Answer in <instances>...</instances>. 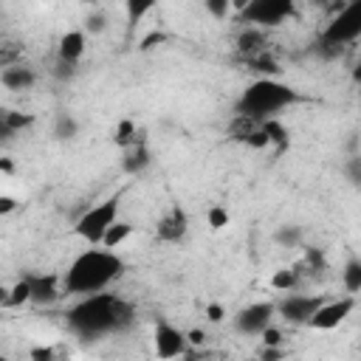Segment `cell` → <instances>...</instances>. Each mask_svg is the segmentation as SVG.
<instances>
[{"label": "cell", "instance_id": "obj_1", "mask_svg": "<svg viewBox=\"0 0 361 361\" xmlns=\"http://www.w3.org/2000/svg\"><path fill=\"white\" fill-rule=\"evenodd\" d=\"M124 276V259L110 248H87L62 274V290L73 293L79 299L104 293L113 282Z\"/></svg>", "mask_w": 361, "mask_h": 361}, {"label": "cell", "instance_id": "obj_2", "mask_svg": "<svg viewBox=\"0 0 361 361\" xmlns=\"http://www.w3.org/2000/svg\"><path fill=\"white\" fill-rule=\"evenodd\" d=\"M133 322V307L116 296V293H93L79 299L71 310H68V324L73 333L85 336V338H96V336H107V333H118Z\"/></svg>", "mask_w": 361, "mask_h": 361}, {"label": "cell", "instance_id": "obj_3", "mask_svg": "<svg viewBox=\"0 0 361 361\" xmlns=\"http://www.w3.org/2000/svg\"><path fill=\"white\" fill-rule=\"evenodd\" d=\"M299 102V93L290 87V85H285V82H279V79H268V76H262V79H254L243 93H240V99H237V113L240 116H248V118H254V121H268V118H274L279 110H285V107H290V104H296Z\"/></svg>", "mask_w": 361, "mask_h": 361}, {"label": "cell", "instance_id": "obj_4", "mask_svg": "<svg viewBox=\"0 0 361 361\" xmlns=\"http://www.w3.org/2000/svg\"><path fill=\"white\" fill-rule=\"evenodd\" d=\"M116 220H118V195H113V197H107V200L90 206V209L73 223V234L82 237L87 245H102L107 228H110Z\"/></svg>", "mask_w": 361, "mask_h": 361}, {"label": "cell", "instance_id": "obj_5", "mask_svg": "<svg viewBox=\"0 0 361 361\" xmlns=\"http://www.w3.org/2000/svg\"><path fill=\"white\" fill-rule=\"evenodd\" d=\"M361 37V0L341 3L330 23L322 31V42L330 48H341L347 42H355Z\"/></svg>", "mask_w": 361, "mask_h": 361}, {"label": "cell", "instance_id": "obj_6", "mask_svg": "<svg viewBox=\"0 0 361 361\" xmlns=\"http://www.w3.org/2000/svg\"><path fill=\"white\" fill-rule=\"evenodd\" d=\"M240 14L245 25L271 28V25H282L285 20H290L296 14V6L290 0H248V6Z\"/></svg>", "mask_w": 361, "mask_h": 361}, {"label": "cell", "instance_id": "obj_7", "mask_svg": "<svg viewBox=\"0 0 361 361\" xmlns=\"http://www.w3.org/2000/svg\"><path fill=\"white\" fill-rule=\"evenodd\" d=\"M152 350H155L158 361H175L180 355H186V350H189L186 333L178 330L172 322L158 319L155 327H152Z\"/></svg>", "mask_w": 361, "mask_h": 361}, {"label": "cell", "instance_id": "obj_8", "mask_svg": "<svg viewBox=\"0 0 361 361\" xmlns=\"http://www.w3.org/2000/svg\"><path fill=\"white\" fill-rule=\"evenodd\" d=\"M322 305H324V299L319 293H296L293 290L276 302V316H282L288 324H307Z\"/></svg>", "mask_w": 361, "mask_h": 361}, {"label": "cell", "instance_id": "obj_9", "mask_svg": "<svg viewBox=\"0 0 361 361\" xmlns=\"http://www.w3.org/2000/svg\"><path fill=\"white\" fill-rule=\"evenodd\" d=\"M276 316V302H251L237 310L234 316V330L243 336H262Z\"/></svg>", "mask_w": 361, "mask_h": 361}, {"label": "cell", "instance_id": "obj_10", "mask_svg": "<svg viewBox=\"0 0 361 361\" xmlns=\"http://www.w3.org/2000/svg\"><path fill=\"white\" fill-rule=\"evenodd\" d=\"M355 310V296H338V299H324V305L313 313V319L307 322L310 330H336L350 313Z\"/></svg>", "mask_w": 361, "mask_h": 361}, {"label": "cell", "instance_id": "obj_11", "mask_svg": "<svg viewBox=\"0 0 361 361\" xmlns=\"http://www.w3.org/2000/svg\"><path fill=\"white\" fill-rule=\"evenodd\" d=\"M186 231H189V217H186V212H183L180 206H172V209L158 220V226H155V240L175 245V243H180V240L186 237Z\"/></svg>", "mask_w": 361, "mask_h": 361}, {"label": "cell", "instance_id": "obj_12", "mask_svg": "<svg viewBox=\"0 0 361 361\" xmlns=\"http://www.w3.org/2000/svg\"><path fill=\"white\" fill-rule=\"evenodd\" d=\"M87 51V34L82 28H71L59 37L56 42V59L62 62H71V65H79V59L85 56Z\"/></svg>", "mask_w": 361, "mask_h": 361}, {"label": "cell", "instance_id": "obj_13", "mask_svg": "<svg viewBox=\"0 0 361 361\" xmlns=\"http://www.w3.org/2000/svg\"><path fill=\"white\" fill-rule=\"evenodd\" d=\"M0 85H3L6 90H14V93L31 90V87L37 85V71L28 68V65H23V62L3 65V71H0Z\"/></svg>", "mask_w": 361, "mask_h": 361}, {"label": "cell", "instance_id": "obj_14", "mask_svg": "<svg viewBox=\"0 0 361 361\" xmlns=\"http://www.w3.org/2000/svg\"><path fill=\"white\" fill-rule=\"evenodd\" d=\"M152 164V155H149V147L144 141L133 144L130 149H124V158H121V169L127 175H141L147 166Z\"/></svg>", "mask_w": 361, "mask_h": 361}, {"label": "cell", "instance_id": "obj_15", "mask_svg": "<svg viewBox=\"0 0 361 361\" xmlns=\"http://www.w3.org/2000/svg\"><path fill=\"white\" fill-rule=\"evenodd\" d=\"M262 45H265V34H262V28L245 25V28L240 31V37H237V51L245 54L248 59L259 56V54H262Z\"/></svg>", "mask_w": 361, "mask_h": 361}, {"label": "cell", "instance_id": "obj_16", "mask_svg": "<svg viewBox=\"0 0 361 361\" xmlns=\"http://www.w3.org/2000/svg\"><path fill=\"white\" fill-rule=\"evenodd\" d=\"M31 288H34V299L37 305H51L59 299V279L56 276H31Z\"/></svg>", "mask_w": 361, "mask_h": 361}, {"label": "cell", "instance_id": "obj_17", "mask_svg": "<svg viewBox=\"0 0 361 361\" xmlns=\"http://www.w3.org/2000/svg\"><path fill=\"white\" fill-rule=\"evenodd\" d=\"M34 299V288H31V276L17 279L11 288H3V307H20L25 302Z\"/></svg>", "mask_w": 361, "mask_h": 361}, {"label": "cell", "instance_id": "obj_18", "mask_svg": "<svg viewBox=\"0 0 361 361\" xmlns=\"http://www.w3.org/2000/svg\"><path fill=\"white\" fill-rule=\"evenodd\" d=\"M34 121H37V116H34V113H23V110H3V113H0V127H3L6 135L23 133V130L31 127Z\"/></svg>", "mask_w": 361, "mask_h": 361}, {"label": "cell", "instance_id": "obj_19", "mask_svg": "<svg viewBox=\"0 0 361 361\" xmlns=\"http://www.w3.org/2000/svg\"><path fill=\"white\" fill-rule=\"evenodd\" d=\"M130 237H133V223H127V220H116V223L107 228V234H104V240H102V248L116 251V248L124 245Z\"/></svg>", "mask_w": 361, "mask_h": 361}, {"label": "cell", "instance_id": "obj_20", "mask_svg": "<svg viewBox=\"0 0 361 361\" xmlns=\"http://www.w3.org/2000/svg\"><path fill=\"white\" fill-rule=\"evenodd\" d=\"M54 138L56 141H73L76 135H79V121H76V116H71V113H59L56 118H54Z\"/></svg>", "mask_w": 361, "mask_h": 361}, {"label": "cell", "instance_id": "obj_21", "mask_svg": "<svg viewBox=\"0 0 361 361\" xmlns=\"http://www.w3.org/2000/svg\"><path fill=\"white\" fill-rule=\"evenodd\" d=\"M299 285V271L296 268H276L271 274V288L276 293H293Z\"/></svg>", "mask_w": 361, "mask_h": 361}, {"label": "cell", "instance_id": "obj_22", "mask_svg": "<svg viewBox=\"0 0 361 361\" xmlns=\"http://www.w3.org/2000/svg\"><path fill=\"white\" fill-rule=\"evenodd\" d=\"M341 282H344V290H347L350 296L361 293V259H358V257L347 259V265H344V271H341Z\"/></svg>", "mask_w": 361, "mask_h": 361}, {"label": "cell", "instance_id": "obj_23", "mask_svg": "<svg viewBox=\"0 0 361 361\" xmlns=\"http://www.w3.org/2000/svg\"><path fill=\"white\" fill-rule=\"evenodd\" d=\"M274 243L282 245V248H296L302 243V228L296 223H285L274 231Z\"/></svg>", "mask_w": 361, "mask_h": 361}, {"label": "cell", "instance_id": "obj_24", "mask_svg": "<svg viewBox=\"0 0 361 361\" xmlns=\"http://www.w3.org/2000/svg\"><path fill=\"white\" fill-rule=\"evenodd\" d=\"M113 141L118 147H124V149H130L133 144H138V138H135V121L133 118H121L116 124V130H113Z\"/></svg>", "mask_w": 361, "mask_h": 361}, {"label": "cell", "instance_id": "obj_25", "mask_svg": "<svg viewBox=\"0 0 361 361\" xmlns=\"http://www.w3.org/2000/svg\"><path fill=\"white\" fill-rule=\"evenodd\" d=\"M206 223H209V228H212V231H223V228L231 223V214H228V209H226V206L214 203V206H209V209H206Z\"/></svg>", "mask_w": 361, "mask_h": 361}, {"label": "cell", "instance_id": "obj_26", "mask_svg": "<svg viewBox=\"0 0 361 361\" xmlns=\"http://www.w3.org/2000/svg\"><path fill=\"white\" fill-rule=\"evenodd\" d=\"M259 127H262L265 135L271 138V147H274V144H276V147H288V141H290V138H288V130H285L276 118H268V121H262Z\"/></svg>", "mask_w": 361, "mask_h": 361}, {"label": "cell", "instance_id": "obj_27", "mask_svg": "<svg viewBox=\"0 0 361 361\" xmlns=\"http://www.w3.org/2000/svg\"><path fill=\"white\" fill-rule=\"evenodd\" d=\"M82 31H85L87 37H99V34H104V31H107V14H104V11H90V14L85 17Z\"/></svg>", "mask_w": 361, "mask_h": 361}, {"label": "cell", "instance_id": "obj_28", "mask_svg": "<svg viewBox=\"0 0 361 361\" xmlns=\"http://www.w3.org/2000/svg\"><path fill=\"white\" fill-rule=\"evenodd\" d=\"M344 178L350 180L353 189L361 192V155H350L347 164H344Z\"/></svg>", "mask_w": 361, "mask_h": 361}, {"label": "cell", "instance_id": "obj_29", "mask_svg": "<svg viewBox=\"0 0 361 361\" xmlns=\"http://www.w3.org/2000/svg\"><path fill=\"white\" fill-rule=\"evenodd\" d=\"M203 8H206L214 20H226V17L231 14V3H228V0H206Z\"/></svg>", "mask_w": 361, "mask_h": 361}, {"label": "cell", "instance_id": "obj_30", "mask_svg": "<svg viewBox=\"0 0 361 361\" xmlns=\"http://www.w3.org/2000/svg\"><path fill=\"white\" fill-rule=\"evenodd\" d=\"M245 147H251V149H265V147H271V138L265 135V130L262 127H257L245 141H243Z\"/></svg>", "mask_w": 361, "mask_h": 361}, {"label": "cell", "instance_id": "obj_31", "mask_svg": "<svg viewBox=\"0 0 361 361\" xmlns=\"http://www.w3.org/2000/svg\"><path fill=\"white\" fill-rule=\"evenodd\" d=\"M54 76H56L59 82H71V79L76 76V65H71V62H62V59H56V62H54Z\"/></svg>", "mask_w": 361, "mask_h": 361}, {"label": "cell", "instance_id": "obj_32", "mask_svg": "<svg viewBox=\"0 0 361 361\" xmlns=\"http://www.w3.org/2000/svg\"><path fill=\"white\" fill-rule=\"evenodd\" d=\"M259 338H262V347H282V341H285V336H282V330L276 324H271Z\"/></svg>", "mask_w": 361, "mask_h": 361}, {"label": "cell", "instance_id": "obj_33", "mask_svg": "<svg viewBox=\"0 0 361 361\" xmlns=\"http://www.w3.org/2000/svg\"><path fill=\"white\" fill-rule=\"evenodd\" d=\"M28 361H56V353H54V347L37 344V347H31V353H28Z\"/></svg>", "mask_w": 361, "mask_h": 361}, {"label": "cell", "instance_id": "obj_34", "mask_svg": "<svg viewBox=\"0 0 361 361\" xmlns=\"http://www.w3.org/2000/svg\"><path fill=\"white\" fill-rule=\"evenodd\" d=\"M203 313H206V322H212V324H220L226 319V307L220 302H209Z\"/></svg>", "mask_w": 361, "mask_h": 361}, {"label": "cell", "instance_id": "obj_35", "mask_svg": "<svg viewBox=\"0 0 361 361\" xmlns=\"http://www.w3.org/2000/svg\"><path fill=\"white\" fill-rule=\"evenodd\" d=\"M206 330H200V327H192V330H186V341H189V347H195V350H200L203 344H206Z\"/></svg>", "mask_w": 361, "mask_h": 361}, {"label": "cell", "instance_id": "obj_36", "mask_svg": "<svg viewBox=\"0 0 361 361\" xmlns=\"http://www.w3.org/2000/svg\"><path fill=\"white\" fill-rule=\"evenodd\" d=\"M282 347H262L259 353V361H282Z\"/></svg>", "mask_w": 361, "mask_h": 361}, {"label": "cell", "instance_id": "obj_37", "mask_svg": "<svg viewBox=\"0 0 361 361\" xmlns=\"http://www.w3.org/2000/svg\"><path fill=\"white\" fill-rule=\"evenodd\" d=\"M17 209V200L11 197V195H0V214L6 217V214H11Z\"/></svg>", "mask_w": 361, "mask_h": 361}, {"label": "cell", "instance_id": "obj_38", "mask_svg": "<svg viewBox=\"0 0 361 361\" xmlns=\"http://www.w3.org/2000/svg\"><path fill=\"white\" fill-rule=\"evenodd\" d=\"M149 8H152V3H141V6L130 3V6H127V11H130V17H133V20H138V17H141V14H147Z\"/></svg>", "mask_w": 361, "mask_h": 361}, {"label": "cell", "instance_id": "obj_39", "mask_svg": "<svg viewBox=\"0 0 361 361\" xmlns=\"http://www.w3.org/2000/svg\"><path fill=\"white\" fill-rule=\"evenodd\" d=\"M152 42H164V34H158V31H152L147 39H141V48L147 51V48H152Z\"/></svg>", "mask_w": 361, "mask_h": 361}, {"label": "cell", "instance_id": "obj_40", "mask_svg": "<svg viewBox=\"0 0 361 361\" xmlns=\"http://www.w3.org/2000/svg\"><path fill=\"white\" fill-rule=\"evenodd\" d=\"M0 172H3V175H11V172H14L11 158H0Z\"/></svg>", "mask_w": 361, "mask_h": 361}, {"label": "cell", "instance_id": "obj_41", "mask_svg": "<svg viewBox=\"0 0 361 361\" xmlns=\"http://www.w3.org/2000/svg\"><path fill=\"white\" fill-rule=\"evenodd\" d=\"M353 79H355V82L361 85V59H358V62L353 65Z\"/></svg>", "mask_w": 361, "mask_h": 361}, {"label": "cell", "instance_id": "obj_42", "mask_svg": "<svg viewBox=\"0 0 361 361\" xmlns=\"http://www.w3.org/2000/svg\"><path fill=\"white\" fill-rule=\"evenodd\" d=\"M0 361H8V358H0Z\"/></svg>", "mask_w": 361, "mask_h": 361}]
</instances>
